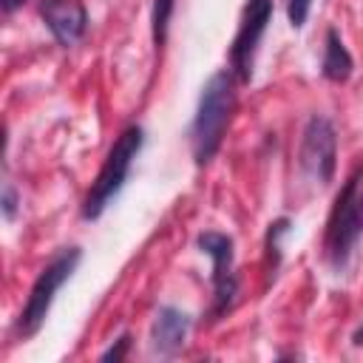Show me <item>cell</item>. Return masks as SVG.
Masks as SVG:
<instances>
[{"instance_id":"1","label":"cell","mask_w":363,"mask_h":363,"mask_svg":"<svg viewBox=\"0 0 363 363\" xmlns=\"http://www.w3.org/2000/svg\"><path fill=\"white\" fill-rule=\"evenodd\" d=\"M233 108H235L233 77L227 71H218L201 88L199 111H196V119H193V156H196L199 164L210 162L216 156V150L221 147V139L227 133Z\"/></svg>"},{"instance_id":"2","label":"cell","mask_w":363,"mask_h":363,"mask_svg":"<svg viewBox=\"0 0 363 363\" xmlns=\"http://www.w3.org/2000/svg\"><path fill=\"white\" fill-rule=\"evenodd\" d=\"M139 147H142V128L133 125L111 147V153H108V159H105V164H102V170H99V176L94 182L91 193L85 199V207H82V216L85 218H96L108 207V201L122 190V184L128 179V170H130Z\"/></svg>"},{"instance_id":"3","label":"cell","mask_w":363,"mask_h":363,"mask_svg":"<svg viewBox=\"0 0 363 363\" xmlns=\"http://www.w3.org/2000/svg\"><path fill=\"white\" fill-rule=\"evenodd\" d=\"M363 233V170H357L340 190L332 221H329V235L326 247L335 264H343L349 250L357 244Z\"/></svg>"},{"instance_id":"4","label":"cell","mask_w":363,"mask_h":363,"mask_svg":"<svg viewBox=\"0 0 363 363\" xmlns=\"http://www.w3.org/2000/svg\"><path fill=\"white\" fill-rule=\"evenodd\" d=\"M79 264V250L71 247L65 252H60L34 281L31 286V295L23 306V315H20V329L23 332H37V326L45 320L48 309H51V301H54V292L71 278V272L77 269Z\"/></svg>"},{"instance_id":"5","label":"cell","mask_w":363,"mask_h":363,"mask_svg":"<svg viewBox=\"0 0 363 363\" xmlns=\"http://www.w3.org/2000/svg\"><path fill=\"white\" fill-rule=\"evenodd\" d=\"M335 153H337V139H335V128L326 116H312L303 128V139H301V167L303 173L318 182L326 184L335 173Z\"/></svg>"},{"instance_id":"6","label":"cell","mask_w":363,"mask_h":363,"mask_svg":"<svg viewBox=\"0 0 363 363\" xmlns=\"http://www.w3.org/2000/svg\"><path fill=\"white\" fill-rule=\"evenodd\" d=\"M269 14H272V0H250L244 9V20L233 43V68L241 79H250L252 74V54L269 23Z\"/></svg>"},{"instance_id":"7","label":"cell","mask_w":363,"mask_h":363,"mask_svg":"<svg viewBox=\"0 0 363 363\" xmlns=\"http://www.w3.org/2000/svg\"><path fill=\"white\" fill-rule=\"evenodd\" d=\"M199 247L213 258V284H216V312H224L235 295L233 278V241L221 233H201Z\"/></svg>"},{"instance_id":"8","label":"cell","mask_w":363,"mask_h":363,"mask_svg":"<svg viewBox=\"0 0 363 363\" xmlns=\"http://www.w3.org/2000/svg\"><path fill=\"white\" fill-rule=\"evenodd\" d=\"M40 14L60 45H74L88 26V14L79 0H43Z\"/></svg>"},{"instance_id":"9","label":"cell","mask_w":363,"mask_h":363,"mask_svg":"<svg viewBox=\"0 0 363 363\" xmlns=\"http://www.w3.org/2000/svg\"><path fill=\"white\" fill-rule=\"evenodd\" d=\"M187 329H190V318H187L182 309L162 306V309L156 312V318H153V329H150L153 349L162 352V354L176 352V349L184 343Z\"/></svg>"},{"instance_id":"10","label":"cell","mask_w":363,"mask_h":363,"mask_svg":"<svg viewBox=\"0 0 363 363\" xmlns=\"http://www.w3.org/2000/svg\"><path fill=\"white\" fill-rule=\"evenodd\" d=\"M352 68H354V62L343 45V40L337 37V31H329L326 34V54H323V77L332 82H343V79H349Z\"/></svg>"},{"instance_id":"11","label":"cell","mask_w":363,"mask_h":363,"mask_svg":"<svg viewBox=\"0 0 363 363\" xmlns=\"http://www.w3.org/2000/svg\"><path fill=\"white\" fill-rule=\"evenodd\" d=\"M173 11V0H153V40L162 43L164 40V28Z\"/></svg>"},{"instance_id":"12","label":"cell","mask_w":363,"mask_h":363,"mask_svg":"<svg viewBox=\"0 0 363 363\" xmlns=\"http://www.w3.org/2000/svg\"><path fill=\"white\" fill-rule=\"evenodd\" d=\"M309 6H312V0H289V3H286V17H289V23H292L295 28H301V26L306 23Z\"/></svg>"},{"instance_id":"13","label":"cell","mask_w":363,"mask_h":363,"mask_svg":"<svg viewBox=\"0 0 363 363\" xmlns=\"http://www.w3.org/2000/svg\"><path fill=\"white\" fill-rule=\"evenodd\" d=\"M128 343H130V337H128V335H122V337H119V343H116V346H111V349L102 354V360H119V357L128 352Z\"/></svg>"},{"instance_id":"14","label":"cell","mask_w":363,"mask_h":363,"mask_svg":"<svg viewBox=\"0 0 363 363\" xmlns=\"http://www.w3.org/2000/svg\"><path fill=\"white\" fill-rule=\"evenodd\" d=\"M3 213H6V218L14 216V190H11V187L3 190Z\"/></svg>"}]
</instances>
